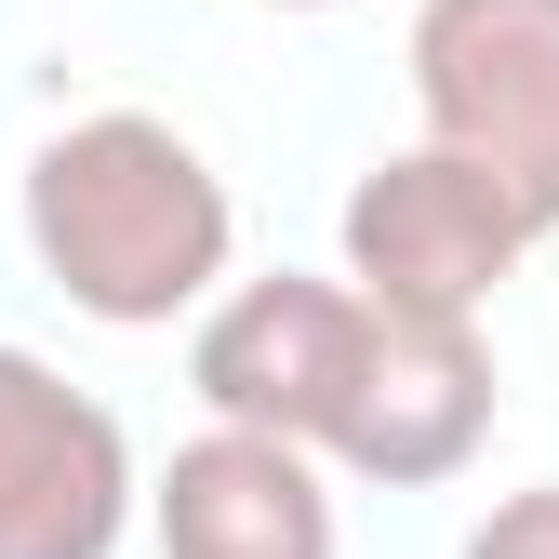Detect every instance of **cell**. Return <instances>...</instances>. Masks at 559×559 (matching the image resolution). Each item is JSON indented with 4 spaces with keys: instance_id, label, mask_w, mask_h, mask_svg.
I'll list each match as a JSON object with an SVG mask.
<instances>
[{
    "instance_id": "1",
    "label": "cell",
    "mask_w": 559,
    "mask_h": 559,
    "mask_svg": "<svg viewBox=\"0 0 559 559\" xmlns=\"http://www.w3.org/2000/svg\"><path fill=\"white\" fill-rule=\"evenodd\" d=\"M227 240H240L227 174L200 160L174 120H147V107L67 120L27 160V253H40L53 294L81 320H107V333L187 320L227 280Z\"/></svg>"
},
{
    "instance_id": "2",
    "label": "cell",
    "mask_w": 559,
    "mask_h": 559,
    "mask_svg": "<svg viewBox=\"0 0 559 559\" xmlns=\"http://www.w3.org/2000/svg\"><path fill=\"white\" fill-rule=\"evenodd\" d=\"M413 107L427 147L493 174L533 240L559 227V0H427L413 14Z\"/></svg>"
},
{
    "instance_id": "3",
    "label": "cell",
    "mask_w": 559,
    "mask_h": 559,
    "mask_svg": "<svg viewBox=\"0 0 559 559\" xmlns=\"http://www.w3.org/2000/svg\"><path fill=\"white\" fill-rule=\"evenodd\" d=\"M533 253V214L440 147H400L346 187V294L386 320H479Z\"/></svg>"
},
{
    "instance_id": "4",
    "label": "cell",
    "mask_w": 559,
    "mask_h": 559,
    "mask_svg": "<svg viewBox=\"0 0 559 559\" xmlns=\"http://www.w3.org/2000/svg\"><path fill=\"white\" fill-rule=\"evenodd\" d=\"M133 520V440L94 386L0 346V559H107Z\"/></svg>"
},
{
    "instance_id": "5",
    "label": "cell",
    "mask_w": 559,
    "mask_h": 559,
    "mask_svg": "<svg viewBox=\"0 0 559 559\" xmlns=\"http://www.w3.org/2000/svg\"><path fill=\"white\" fill-rule=\"evenodd\" d=\"M360 294L346 280H240V294L200 320V346H187V386L214 400V427H240V440H294V453H320V427H333V400H346V360H360Z\"/></svg>"
},
{
    "instance_id": "6",
    "label": "cell",
    "mask_w": 559,
    "mask_h": 559,
    "mask_svg": "<svg viewBox=\"0 0 559 559\" xmlns=\"http://www.w3.org/2000/svg\"><path fill=\"white\" fill-rule=\"evenodd\" d=\"M479 440H493V360H479L466 320H360V360H346V400L320 453L386 479V493H427V479H453Z\"/></svg>"
},
{
    "instance_id": "7",
    "label": "cell",
    "mask_w": 559,
    "mask_h": 559,
    "mask_svg": "<svg viewBox=\"0 0 559 559\" xmlns=\"http://www.w3.org/2000/svg\"><path fill=\"white\" fill-rule=\"evenodd\" d=\"M160 559H333V493L294 440L200 427L160 466Z\"/></svg>"
},
{
    "instance_id": "8",
    "label": "cell",
    "mask_w": 559,
    "mask_h": 559,
    "mask_svg": "<svg viewBox=\"0 0 559 559\" xmlns=\"http://www.w3.org/2000/svg\"><path fill=\"white\" fill-rule=\"evenodd\" d=\"M466 559H559V479H533V493H493V520L466 533Z\"/></svg>"
},
{
    "instance_id": "9",
    "label": "cell",
    "mask_w": 559,
    "mask_h": 559,
    "mask_svg": "<svg viewBox=\"0 0 559 559\" xmlns=\"http://www.w3.org/2000/svg\"><path fill=\"white\" fill-rule=\"evenodd\" d=\"M280 14H333V0H280Z\"/></svg>"
}]
</instances>
